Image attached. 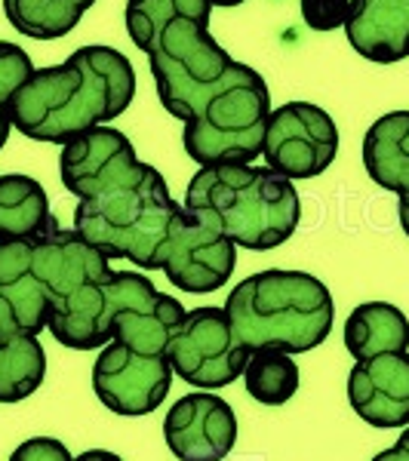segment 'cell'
Instances as JSON below:
<instances>
[{"label":"cell","instance_id":"1","mask_svg":"<svg viewBox=\"0 0 409 461\" xmlns=\"http://www.w3.org/2000/svg\"><path fill=\"white\" fill-rule=\"evenodd\" d=\"M136 95L132 62L114 47H80L62 65L37 68L10 99L13 126L32 142L65 145L121 117Z\"/></svg>","mask_w":409,"mask_h":461},{"label":"cell","instance_id":"2","mask_svg":"<svg viewBox=\"0 0 409 461\" xmlns=\"http://www.w3.org/2000/svg\"><path fill=\"white\" fill-rule=\"evenodd\" d=\"M185 212L243 249H274L293 237L302 203L293 182L268 167H200L185 191Z\"/></svg>","mask_w":409,"mask_h":461},{"label":"cell","instance_id":"3","mask_svg":"<svg viewBox=\"0 0 409 461\" xmlns=\"http://www.w3.org/2000/svg\"><path fill=\"white\" fill-rule=\"evenodd\" d=\"M234 336L250 354H304L332 332L336 304L314 274L268 267L241 280L225 302Z\"/></svg>","mask_w":409,"mask_h":461},{"label":"cell","instance_id":"4","mask_svg":"<svg viewBox=\"0 0 409 461\" xmlns=\"http://www.w3.org/2000/svg\"><path fill=\"white\" fill-rule=\"evenodd\" d=\"M182 210L169 197L167 178L139 160L89 200H77L74 230L105 258H126L158 271V256Z\"/></svg>","mask_w":409,"mask_h":461},{"label":"cell","instance_id":"5","mask_svg":"<svg viewBox=\"0 0 409 461\" xmlns=\"http://www.w3.org/2000/svg\"><path fill=\"white\" fill-rule=\"evenodd\" d=\"M271 93L265 77L243 62H234L219 89L185 121V151L197 167L252 163L262 158Z\"/></svg>","mask_w":409,"mask_h":461},{"label":"cell","instance_id":"6","mask_svg":"<svg viewBox=\"0 0 409 461\" xmlns=\"http://www.w3.org/2000/svg\"><path fill=\"white\" fill-rule=\"evenodd\" d=\"M145 56L160 105L178 121L195 117L234 65L210 34V19H176L154 37Z\"/></svg>","mask_w":409,"mask_h":461},{"label":"cell","instance_id":"7","mask_svg":"<svg viewBox=\"0 0 409 461\" xmlns=\"http://www.w3.org/2000/svg\"><path fill=\"white\" fill-rule=\"evenodd\" d=\"M173 373L191 388H228L243 375L250 351L234 336L225 308H195L167 345Z\"/></svg>","mask_w":409,"mask_h":461},{"label":"cell","instance_id":"8","mask_svg":"<svg viewBox=\"0 0 409 461\" xmlns=\"http://www.w3.org/2000/svg\"><path fill=\"white\" fill-rule=\"evenodd\" d=\"M339 154V130L323 108L311 102H286L268 117L262 158L268 169L289 178H314L332 167Z\"/></svg>","mask_w":409,"mask_h":461},{"label":"cell","instance_id":"9","mask_svg":"<svg viewBox=\"0 0 409 461\" xmlns=\"http://www.w3.org/2000/svg\"><path fill=\"white\" fill-rule=\"evenodd\" d=\"M111 341H123L132 351L167 354V345L188 311L173 295L160 293L145 274L114 271L108 289Z\"/></svg>","mask_w":409,"mask_h":461},{"label":"cell","instance_id":"10","mask_svg":"<svg viewBox=\"0 0 409 461\" xmlns=\"http://www.w3.org/2000/svg\"><path fill=\"white\" fill-rule=\"evenodd\" d=\"M173 375L167 354H142L123 341H111L95 357L93 391L111 412L136 419L154 412L167 400Z\"/></svg>","mask_w":409,"mask_h":461},{"label":"cell","instance_id":"11","mask_svg":"<svg viewBox=\"0 0 409 461\" xmlns=\"http://www.w3.org/2000/svg\"><path fill=\"white\" fill-rule=\"evenodd\" d=\"M237 265V247L228 237L200 225L195 215L178 212L158 256V271L182 293H215L228 284Z\"/></svg>","mask_w":409,"mask_h":461},{"label":"cell","instance_id":"12","mask_svg":"<svg viewBox=\"0 0 409 461\" xmlns=\"http://www.w3.org/2000/svg\"><path fill=\"white\" fill-rule=\"evenodd\" d=\"M163 437L178 461H222L237 443V415L219 393H185L163 419Z\"/></svg>","mask_w":409,"mask_h":461},{"label":"cell","instance_id":"13","mask_svg":"<svg viewBox=\"0 0 409 461\" xmlns=\"http://www.w3.org/2000/svg\"><path fill=\"white\" fill-rule=\"evenodd\" d=\"M348 403L373 428L409 425V351L354 363L348 375Z\"/></svg>","mask_w":409,"mask_h":461},{"label":"cell","instance_id":"14","mask_svg":"<svg viewBox=\"0 0 409 461\" xmlns=\"http://www.w3.org/2000/svg\"><path fill=\"white\" fill-rule=\"evenodd\" d=\"M136 148L130 139L114 126H95V130L80 132L77 139L62 145L59 158V173L62 185L77 200H89L95 191H102L111 178L136 167Z\"/></svg>","mask_w":409,"mask_h":461},{"label":"cell","instance_id":"15","mask_svg":"<svg viewBox=\"0 0 409 461\" xmlns=\"http://www.w3.org/2000/svg\"><path fill=\"white\" fill-rule=\"evenodd\" d=\"M345 34L369 62H400L409 56V0H351Z\"/></svg>","mask_w":409,"mask_h":461},{"label":"cell","instance_id":"16","mask_svg":"<svg viewBox=\"0 0 409 461\" xmlns=\"http://www.w3.org/2000/svg\"><path fill=\"white\" fill-rule=\"evenodd\" d=\"M363 167L378 188L409 197V111H391L369 126L363 136Z\"/></svg>","mask_w":409,"mask_h":461},{"label":"cell","instance_id":"17","mask_svg":"<svg viewBox=\"0 0 409 461\" xmlns=\"http://www.w3.org/2000/svg\"><path fill=\"white\" fill-rule=\"evenodd\" d=\"M345 348L357 363L378 354L409 351V320L388 302H367L345 320Z\"/></svg>","mask_w":409,"mask_h":461},{"label":"cell","instance_id":"18","mask_svg":"<svg viewBox=\"0 0 409 461\" xmlns=\"http://www.w3.org/2000/svg\"><path fill=\"white\" fill-rule=\"evenodd\" d=\"M56 225L43 185L32 176H0V240L34 237Z\"/></svg>","mask_w":409,"mask_h":461},{"label":"cell","instance_id":"19","mask_svg":"<svg viewBox=\"0 0 409 461\" xmlns=\"http://www.w3.org/2000/svg\"><path fill=\"white\" fill-rule=\"evenodd\" d=\"M95 0H4V13L19 34L32 41H59L84 19Z\"/></svg>","mask_w":409,"mask_h":461},{"label":"cell","instance_id":"20","mask_svg":"<svg viewBox=\"0 0 409 461\" xmlns=\"http://www.w3.org/2000/svg\"><path fill=\"white\" fill-rule=\"evenodd\" d=\"M47 378V354L34 336L0 339V403L32 397Z\"/></svg>","mask_w":409,"mask_h":461},{"label":"cell","instance_id":"21","mask_svg":"<svg viewBox=\"0 0 409 461\" xmlns=\"http://www.w3.org/2000/svg\"><path fill=\"white\" fill-rule=\"evenodd\" d=\"M123 19L130 41L145 53L154 37L176 19H213V4L210 0H126Z\"/></svg>","mask_w":409,"mask_h":461},{"label":"cell","instance_id":"22","mask_svg":"<svg viewBox=\"0 0 409 461\" xmlns=\"http://www.w3.org/2000/svg\"><path fill=\"white\" fill-rule=\"evenodd\" d=\"M243 384L252 400L265 406H284L299 391V366L289 354L280 351H256L243 369Z\"/></svg>","mask_w":409,"mask_h":461},{"label":"cell","instance_id":"23","mask_svg":"<svg viewBox=\"0 0 409 461\" xmlns=\"http://www.w3.org/2000/svg\"><path fill=\"white\" fill-rule=\"evenodd\" d=\"M37 68L32 56L16 43L0 41V111L10 108V99L16 95V89L32 77Z\"/></svg>","mask_w":409,"mask_h":461},{"label":"cell","instance_id":"24","mask_svg":"<svg viewBox=\"0 0 409 461\" xmlns=\"http://www.w3.org/2000/svg\"><path fill=\"white\" fill-rule=\"evenodd\" d=\"M351 0H302V19L311 32H336L345 28Z\"/></svg>","mask_w":409,"mask_h":461},{"label":"cell","instance_id":"25","mask_svg":"<svg viewBox=\"0 0 409 461\" xmlns=\"http://www.w3.org/2000/svg\"><path fill=\"white\" fill-rule=\"evenodd\" d=\"M10 461H74L68 446L56 437H32L10 456Z\"/></svg>","mask_w":409,"mask_h":461},{"label":"cell","instance_id":"26","mask_svg":"<svg viewBox=\"0 0 409 461\" xmlns=\"http://www.w3.org/2000/svg\"><path fill=\"white\" fill-rule=\"evenodd\" d=\"M74 461H121V456H117V452H108V449H89Z\"/></svg>","mask_w":409,"mask_h":461},{"label":"cell","instance_id":"27","mask_svg":"<svg viewBox=\"0 0 409 461\" xmlns=\"http://www.w3.org/2000/svg\"><path fill=\"white\" fill-rule=\"evenodd\" d=\"M10 130H13L10 111H0V148L6 145V139H10Z\"/></svg>","mask_w":409,"mask_h":461},{"label":"cell","instance_id":"28","mask_svg":"<svg viewBox=\"0 0 409 461\" xmlns=\"http://www.w3.org/2000/svg\"><path fill=\"white\" fill-rule=\"evenodd\" d=\"M397 212H400V225H404L409 237V197H397Z\"/></svg>","mask_w":409,"mask_h":461},{"label":"cell","instance_id":"29","mask_svg":"<svg viewBox=\"0 0 409 461\" xmlns=\"http://www.w3.org/2000/svg\"><path fill=\"white\" fill-rule=\"evenodd\" d=\"M397 446H404V452H406V461H409V428L404 430V434L397 437Z\"/></svg>","mask_w":409,"mask_h":461},{"label":"cell","instance_id":"30","mask_svg":"<svg viewBox=\"0 0 409 461\" xmlns=\"http://www.w3.org/2000/svg\"><path fill=\"white\" fill-rule=\"evenodd\" d=\"M213 6H237V4H243V0H210Z\"/></svg>","mask_w":409,"mask_h":461}]
</instances>
